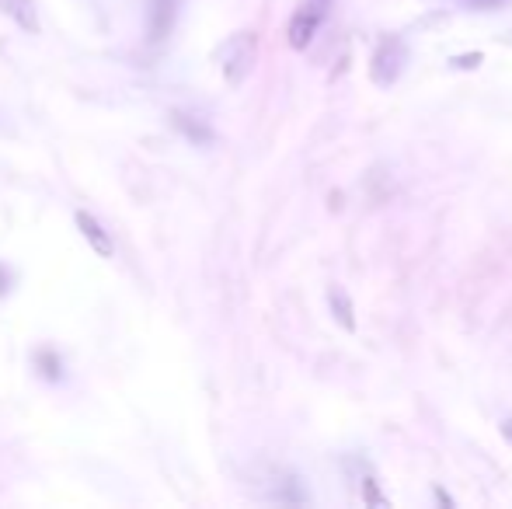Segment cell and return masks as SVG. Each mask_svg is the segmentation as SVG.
Instances as JSON below:
<instances>
[{"mask_svg": "<svg viewBox=\"0 0 512 509\" xmlns=\"http://www.w3.org/2000/svg\"><path fill=\"white\" fill-rule=\"evenodd\" d=\"M258 60V35L255 32H237L230 35L227 42L220 46V70H223V81L227 84H244L248 74L255 70Z\"/></svg>", "mask_w": 512, "mask_h": 509, "instance_id": "obj_1", "label": "cell"}, {"mask_svg": "<svg viewBox=\"0 0 512 509\" xmlns=\"http://www.w3.org/2000/svg\"><path fill=\"white\" fill-rule=\"evenodd\" d=\"M478 63H481V53H467V56H453V67H467V70H471V67H478Z\"/></svg>", "mask_w": 512, "mask_h": 509, "instance_id": "obj_11", "label": "cell"}, {"mask_svg": "<svg viewBox=\"0 0 512 509\" xmlns=\"http://www.w3.org/2000/svg\"><path fill=\"white\" fill-rule=\"evenodd\" d=\"M321 18H324V7H300L297 14H293L290 21V46L293 49H307L310 39L317 35V28H321Z\"/></svg>", "mask_w": 512, "mask_h": 509, "instance_id": "obj_3", "label": "cell"}, {"mask_svg": "<svg viewBox=\"0 0 512 509\" xmlns=\"http://www.w3.org/2000/svg\"><path fill=\"white\" fill-rule=\"evenodd\" d=\"M502 436H506V440L512 443V419H506V422H502Z\"/></svg>", "mask_w": 512, "mask_h": 509, "instance_id": "obj_15", "label": "cell"}, {"mask_svg": "<svg viewBox=\"0 0 512 509\" xmlns=\"http://www.w3.org/2000/svg\"><path fill=\"white\" fill-rule=\"evenodd\" d=\"M321 4H324V0H321Z\"/></svg>", "mask_w": 512, "mask_h": 509, "instance_id": "obj_16", "label": "cell"}, {"mask_svg": "<svg viewBox=\"0 0 512 509\" xmlns=\"http://www.w3.org/2000/svg\"><path fill=\"white\" fill-rule=\"evenodd\" d=\"M432 499H436V503H439V506H450V509H453V506H457V503H453V499H450V496H446V492H443V489H436V492H432Z\"/></svg>", "mask_w": 512, "mask_h": 509, "instance_id": "obj_13", "label": "cell"}, {"mask_svg": "<svg viewBox=\"0 0 512 509\" xmlns=\"http://www.w3.org/2000/svg\"><path fill=\"white\" fill-rule=\"evenodd\" d=\"M178 0H150V42H164L175 28Z\"/></svg>", "mask_w": 512, "mask_h": 509, "instance_id": "obj_4", "label": "cell"}, {"mask_svg": "<svg viewBox=\"0 0 512 509\" xmlns=\"http://www.w3.org/2000/svg\"><path fill=\"white\" fill-rule=\"evenodd\" d=\"M0 11L25 32H39V14H35V0H0Z\"/></svg>", "mask_w": 512, "mask_h": 509, "instance_id": "obj_6", "label": "cell"}, {"mask_svg": "<svg viewBox=\"0 0 512 509\" xmlns=\"http://www.w3.org/2000/svg\"><path fill=\"white\" fill-rule=\"evenodd\" d=\"M77 227H81V234L88 238V245L95 248V252L102 255V258H108V255L115 252V248H112V238H108V231H105L102 224H98L95 217H91V213H84V210L77 213Z\"/></svg>", "mask_w": 512, "mask_h": 509, "instance_id": "obj_5", "label": "cell"}, {"mask_svg": "<svg viewBox=\"0 0 512 509\" xmlns=\"http://www.w3.org/2000/svg\"><path fill=\"white\" fill-rule=\"evenodd\" d=\"M331 311H335V318L342 321V328H356V318H352V307L349 300H345L342 290H331Z\"/></svg>", "mask_w": 512, "mask_h": 509, "instance_id": "obj_8", "label": "cell"}, {"mask_svg": "<svg viewBox=\"0 0 512 509\" xmlns=\"http://www.w3.org/2000/svg\"><path fill=\"white\" fill-rule=\"evenodd\" d=\"M467 4H474L478 11H495V7H502L506 0H467Z\"/></svg>", "mask_w": 512, "mask_h": 509, "instance_id": "obj_12", "label": "cell"}, {"mask_svg": "<svg viewBox=\"0 0 512 509\" xmlns=\"http://www.w3.org/2000/svg\"><path fill=\"white\" fill-rule=\"evenodd\" d=\"M405 63H408L405 42H401L398 35H384V39H380V46H377V53H373L370 77L380 84V88H391V84L401 77V70H405Z\"/></svg>", "mask_w": 512, "mask_h": 509, "instance_id": "obj_2", "label": "cell"}, {"mask_svg": "<svg viewBox=\"0 0 512 509\" xmlns=\"http://www.w3.org/2000/svg\"><path fill=\"white\" fill-rule=\"evenodd\" d=\"M39 363L46 367V377H49V381H60L63 363H56V356H53V353H39Z\"/></svg>", "mask_w": 512, "mask_h": 509, "instance_id": "obj_10", "label": "cell"}, {"mask_svg": "<svg viewBox=\"0 0 512 509\" xmlns=\"http://www.w3.org/2000/svg\"><path fill=\"white\" fill-rule=\"evenodd\" d=\"M363 499H366V506H373V509H377V506H391L384 492L377 489V482H373V478H363Z\"/></svg>", "mask_w": 512, "mask_h": 509, "instance_id": "obj_9", "label": "cell"}, {"mask_svg": "<svg viewBox=\"0 0 512 509\" xmlns=\"http://www.w3.org/2000/svg\"><path fill=\"white\" fill-rule=\"evenodd\" d=\"M171 119H175V126L182 129L192 143H209V140H213V133H209L203 123H192V116H185V112H171Z\"/></svg>", "mask_w": 512, "mask_h": 509, "instance_id": "obj_7", "label": "cell"}, {"mask_svg": "<svg viewBox=\"0 0 512 509\" xmlns=\"http://www.w3.org/2000/svg\"><path fill=\"white\" fill-rule=\"evenodd\" d=\"M7 283H11V272H7L4 265H0V297L7 293Z\"/></svg>", "mask_w": 512, "mask_h": 509, "instance_id": "obj_14", "label": "cell"}]
</instances>
